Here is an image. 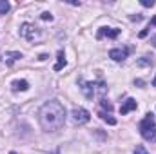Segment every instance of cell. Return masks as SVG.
<instances>
[{
  "instance_id": "ffe728a7",
  "label": "cell",
  "mask_w": 156,
  "mask_h": 154,
  "mask_svg": "<svg viewBox=\"0 0 156 154\" xmlns=\"http://www.w3.org/2000/svg\"><path fill=\"white\" fill-rule=\"evenodd\" d=\"M131 20H136V22H140V20H142V16H140V15H134V16H131Z\"/></svg>"
},
{
  "instance_id": "30bf717a",
  "label": "cell",
  "mask_w": 156,
  "mask_h": 154,
  "mask_svg": "<svg viewBox=\"0 0 156 154\" xmlns=\"http://www.w3.org/2000/svg\"><path fill=\"white\" fill-rule=\"evenodd\" d=\"M11 87H13V91H27L29 89V83L26 80H15L11 83Z\"/></svg>"
},
{
  "instance_id": "7c38bea8",
  "label": "cell",
  "mask_w": 156,
  "mask_h": 154,
  "mask_svg": "<svg viewBox=\"0 0 156 154\" xmlns=\"http://www.w3.org/2000/svg\"><path fill=\"white\" fill-rule=\"evenodd\" d=\"M153 64H154L153 56H144V58H140V60L136 62V65H140V67H149V65H153Z\"/></svg>"
},
{
  "instance_id": "484cf974",
  "label": "cell",
  "mask_w": 156,
  "mask_h": 154,
  "mask_svg": "<svg viewBox=\"0 0 156 154\" xmlns=\"http://www.w3.org/2000/svg\"><path fill=\"white\" fill-rule=\"evenodd\" d=\"M9 154H16V152H9Z\"/></svg>"
},
{
  "instance_id": "9a60e30c",
  "label": "cell",
  "mask_w": 156,
  "mask_h": 154,
  "mask_svg": "<svg viewBox=\"0 0 156 154\" xmlns=\"http://www.w3.org/2000/svg\"><path fill=\"white\" fill-rule=\"evenodd\" d=\"M133 154H149V152L145 151V147H144V145H136V147H134V152H133Z\"/></svg>"
},
{
  "instance_id": "ac0fdd59",
  "label": "cell",
  "mask_w": 156,
  "mask_h": 154,
  "mask_svg": "<svg viewBox=\"0 0 156 154\" xmlns=\"http://www.w3.org/2000/svg\"><path fill=\"white\" fill-rule=\"evenodd\" d=\"M142 5L144 7H153L154 5V0H142Z\"/></svg>"
},
{
  "instance_id": "7402d4cb",
  "label": "cell",
  "mask_w": 156,
  "mask_h": 154,
  "mask_svg": "<svg viewBox=\"0 0 156 154\" xmlns=\"http://www.w3.org/2000/svg\"><path fill=\"white\" fill-rule=\"evenodd\" d=\"M151 44H153V45H154V47H156V35H154V37H153V38H151Z\"/></svg>"
},
{
  "instance_id": "5b68a950",
  "label": "cell",
  "mask_w": 156,
  "mask_h": 154,
  "mask_svg": "<svg viewBox=\"0 0 156 154\" xmlns=\"http://www.w3.org/2000/svg\"><path fill=\"white\" fill-rule=\"evenodd\" d=\"M20 37L26 38V40H35L37 37H38V29H37L33 24L26 22V24L20 26Z\"/></svg>"
},
{
  "instance_id": "277c9868",
  "label": "cell",
  "mask_w": 156,
  "mask_h": 154,
  "mask_svg": "<svg viewBox=\"0 0 156 154\" xmlns=\"http://www.w3.org/2000/svg\"><path fill=\"white\" fill-rule=\"evenodd\" d=\"M71 116H73L75 123H78V125L87 123V121L91 120V113H89L87 109H83V107H75V109L71 111Z\"/></svg>"
},
{
  "instance_id": "4fadbf2b",
  "label": "cell",
  "mask_w": 156,
  "mask_h": 154,
  "mask_svg": "<svg viewBox=\"0 0 156 154\" xmlns=\"http://www.w3.org/2000/svg\"><path fill=\"white\" fill-rule=\"evenodd\" d=\"M100 118H102V120H104V121H105V123H109V125H116V120H115V118H113V116H109V114H105V113H100Z\"/></svg>"
},
{
  "instance_id": "d6986e66",
  "label": "cell",
  "mask_w": 156,
  "mask_h": 154,
  "mask_svg": "<svg viewBox=\"0 0 156 154\" xmlns=\"http://www.w3.org/2000/svg\"><path fill=\"white\" fill-rule=\"evenodd\" d=\"M149 29H151V26H149L147 29H144V31L140 33V38H145V37H147V33H149Z\"/></svg>"
},
{
  "instance_id": "9c48e42d",
  "label": "cell",
  "mask_w": 156,
  "mask_h": 154,
  "mask_svg": "<svg viewBox=\"0 0 156 154\" xmlns=\"http://www.w3.org/2000/svg\"><path fill=\"white\" fill-rule=\"evenodd\" d=\"M66 64H67V62H66L64 51H58V53H56V64H55V67H53V69H55V71H62V69L66 67Z\"/></svg>"
},
{
  "instance_id": "44dd1931",
  "label": "cell",
  "mask_w": 156,
  "mask_h": 154,
  "mask_svg": "<svg viewBox=\"0 0 156 154\" xmlns=\"http://www.w3.org/2000/svg\"><path fill=\"white\" fill-rule=\"evenodd\" d=\"M134 85H140V87H142V85H144V80H134Z\"/></svg>"
},
{
  "instance_id": "8fae6325",
  "label": "cell",
  "mask_w": 156,
  "mask_h": 154,
  "mask_svg": "<svg viewBox=\"0 0 156 154\" xmlns=\"http://www.w3.org/2000/svg\"><path fill=\"white\" fill-rule=\"evenodd\" d=\"M5 64L7 65H11L15 60H18V58H22V53H18V51H13V53H5Z\"/></svg>"
},
{
  "instance_id": "d4e9b609",
  "label": "cell",
  "mask_w": 156,
  "mask_h": 154,
  "mask_svg": "<svg viewBox=\"0 0 156 154\" xmlns=\"http://www.w3.org/2000/svg\"><path fill=\"white\" fill-rule=\"evenodd\" d=\"M53 154H60V151H58V149H56V151H55V152H53Z\"/></svg>"
},
{
  "instance_id": "3957f363",
  "label": "cell",
  "mask_w": 156,
  "mask_h": 154,
  "mask_svg": "<svg viewBox=\"0 0 156 154\" xmlns=\"http://www.w3.org/2000/svg\"><path fill=\"white\" fill-rule=\"evenodd\" d=\"M138 129H140V134H142V138L145 142H153V143L156 142V121H154V116L151 113L145 114V118L140 121Z\"/></svg>"
},
{
  "instance_id": "7a4b0ae2",
  "label": "cell",
  "mask_w": 156,
  "mask_h": 154,
  "mask_svg": "<svg viewBox=\"0 0 156 154\" xmlns=\"http://www.w3.org/2000/svg\"><path fill=\"white\" fill-rule=\"evenodd\" d=\"M80 85H82V93L85 94V98L93 100L94 96H104L107 94V85L104 82H85V80H80Z\"/></svg>"
},
{
  "instance_id": "603a6c76",
  "label": "cell",
  "mask_w": 156,
  "mask_h": 154,
  "mask_svg": "<svg viewBox=\"0 0 156 154\" xmlns=\"http://www.w3.org/2000/svg\"><path fill=\"white\" fill-rule=\"evenodd\" d=\"M151 26H156V15L153 16V20H151Z\"/></svg>"
},
{
  "instance_id": "cb8c5ba5",
  "label": "cell",
  "mask_w": 156,
  "mask_h": 154,
  "mask_svg": "<svg viewBox=\"0 0 156 154\" xmlns=\"http://www.w3.org/2000/svg\"><path fill=\"white\" fill-rule=\"evenodd\" d=\"M153 85H154V87H156V76H154V80H153Z\"/></svg>"
},
{
  "instance_id": "8992f818",
  "label": "cell",
  "mask_w": 156,
  "mask_h": 154,
  "mask_svg": "<svg viewBox=\"0 0 156 154\" xmlns=\"http://www.w3.org/2000/svg\"><path fill=\"white\" fill-rule=\"evenodd\" d=\"M129 54V49L127 47H115L109 51V58H113L115 62H123Z\"/></svg>"
},
{
  "instance_id": "5bb4252c",
  "label": "cell",
  "mask_w": 156,
  "mask_h": 154,
  "mask_svg": "<svg viewBox=\"0 0 156 154\" xmlns=\"http://www.w3.org/2000/svg\"><path fill=\"white\" fill-rule=\"evenodd\" d=\"M9 7H11V5H9L7 0H0V15H5V13L9 11Z\"/></svg>"
},
{
  "instance_id": "2e32d148",
  "label": "cell",
  "mask_w": 156,
  "mask_h": 154,
  "mask_svg": "<svg viewBox=\"0 0 156 154\" xmlns=\"http://www.w3.org/2000/svg\"><path fill=\"white\" fill-rule=\"evenodd\" d=\"M40 16H42V20H49V22H51V20H53V15H51V13H49V11H44V13H42V15H40Z\"/></svg>"
},
{
  "instance_id": "e0dca14e",
  "label": "cell",
  "mask_w": 156,
  "mask_h": 154,
  "mask_svg": "<svg viewBox=\"0 0 156 154\" xmlns=\"http://www.w3.org/2000/svg\"><path fill=\"white\" fill-rule=\"evenodd\" d=\"M100 105H102L104 109H107V111H113V105H111L107 100H102V102H100Z\"/></svg>"
},
{
  "instance_id": "ba28073f",
  "label": "cell",
  "mask_w": 156,
  "mask_h": 154,
  "mask_svg": "<svg viewBox=\"0 0 156 154\" xmlns=\"http://www.w3.org/2000/svg\"><path fill=\"white\" fill-rule=\"evenodd\" d=\"M134 109H136V100L129 98V100H125V103L120 107V114H127V113H131V111H134Z\"/></svg>"
},
{
  "instance_id": "6da1fadb",
  "label": "cell",
  "mask_w": 156,
  "mask_h": 154,
  "mask_svg": "<svg viewBox=\"0 0 156 154\" xmlns=\"http://www.w3.org/2000/svg\"><path fill=\"white\" fill-rule=\"evenodd\" d=\"M66 107L58 100L45 102L38 111V121L45 132H56L66 123Z\"/></svg>"
},
{
  "instance_id": "52a82bcc",
  "label": "cell",
  "mask_w": 156,
  "mask_h": 154,
  "mask_svg": "<svg viewBox=\"0 0 156 154\" xmlns=\"http://www.w3.org/2000/svg\"><path fill=\"white\" fill-rule=\"evenodd\" d=\"M118 35H120V29H116V27H102V29L98 31V38H102V37L116 38Z\"/></svg>"
}]
</instances>
